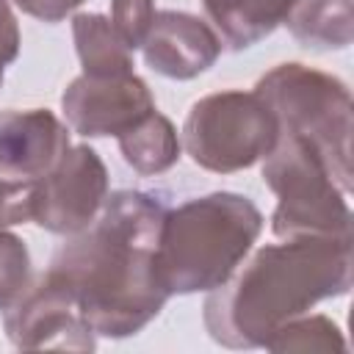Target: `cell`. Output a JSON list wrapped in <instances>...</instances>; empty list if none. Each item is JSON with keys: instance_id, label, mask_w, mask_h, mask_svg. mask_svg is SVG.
<instances>
[{"instance_id": "obj_1", "label": "cell", "mask_w": 354, "mask_h": 354, "mask_svg": "<svg viewBox=\"0 0 354 354\" xmlns=\"http://www.w3.org/2000/svg\"><path fill=\"white\" fill-rule=\"evenodd\" d=\"M166 202L144 191H116L97 218L53 257L47 277L77 304L94 335H138L166 304L155 268Z\"/></svg>"}, {"instance_id": "obj_2", "label": "cell", "mask_w": 354, "mask_h": 354, "mask_svg": "<svg viewBox=\"0 0 354 354\" xmlns=\"http://www.w3.org/2000/svg\"><path fill=\"white\" fill-rule=\"evenodd\" d=\"M351 238L296 235L263 246L205 299V329L227 348H263L274 329L313 304L348 293Z\"/></svg>"}, {"instance_id": "obj_3", "label": "cell", "mask_w": 354, "mask_h": 354, "mask_svg": "<svg viewBox=\"0 0 354 354\" xmlns=\"http://www.w3.org/2000/svg\"><path fill=\"white\" fill-rule=\"evenodd\" d=\"M263 232V213L249 196L213 191L166 210L155 268L169 296L210 293L246 260Z\"/></svg>"}, {"instance_id": "obj_4", "label": "cell", "mask_w": 354, "mask_h": 354, "mask_svg": "<svg viewBox=\"0 0 354 354\" xmlns=\"http://www.w3.org/2000/svg\"><path fill=\"white\" fill-rule=\"evenodd\" d=\"M254 94L271 108L279 130L310 141L326 160L340 191L351 188V91L315 66L290 61L266 72Z\"/></svg>"}, {"instance_id": "obj_5", "label": "cell", "mask_w": 354, "mask_h": 354, "mask_svg": "<svg viewBox=\"0 0 354 354\" xmlns=\"http://www.w3.org/2000/svg\"><path fill=\"white\" fill-rule=\"evenodd\" d=\"M263 183L277 196L271 216V230L277 238H351L346 191H340V185L332 180L321 152L301 136L279 130L274 149L263 158Z\"/></svg>"}, {"instance_id": "obj_6", "label": "cell", "mask_w": 354, "mask_h": 354, "mask_svg": "<svg viewBox=\"0 0 354 354\" xmlns=\"http://www.w3.org/2000/svg\"><path fill=\"white\" fill-rule=\"evenodd\" d=\"M277 136V116L254 91L227 88L191 105L180 144L196 166L232 174L263 160L274 149Z\"/></svg>"}, {"instance_id": "obj_7", "label": "cell", "mask_w": 354, "mask_h": 354, "mask_svg": "<svg viewBox=\"0 0 354 354\" xmlns=\"http://www.w3.org/2000/svg\"><path fill=\"white\" fill-rule=\"evenodd\" d=\"M105 199L108 169L88 144H77L53 171L30 183V221L55 235H75L97 218Z\"/></svg>"}, {"instance_id": "obj_8", "label": "cell", "mask_w": 354, "mask_h": 354, "mask_svg": "<svg viewBox=\"0 0 354 354\" xmlns=\"http://www.w3.org/2000/svg\"><path fill=\"white\" fill-rule=\"evenodd\" d=\"M61 111L69 127L86 138H119L155 111V100L136 72L77 75L61 94Z\"/></svg>"}, {"instance_id": "obj_9", "label": "cell", "mask_w": 354, "mask_h": 354, "mask_svg": "<svg viewBox=\"0 0 354 354\" xmlns=\"http://www.w3.org/2000/svg\"><path fill=\"white\" fill-rule=\"evenodd\" d=\"M6 335L22 351H94L97 340L72 296L47 274L6 310Z\"/></svg>"}, {"instance_id": "obj_10", "label": "cell", "mask_w": 354, "mask_h": 354, "mask_svg": "<svg viewBox=\"0 0 354 354\" xmlns=\"http://www.w3.org/2000/svg\"><path fill=\"white\" fill-rule=\"evenodd\" d=\"M66 124L47 108L0 111V177L36 183L69 149Z\"/></svg>"}, {"instance_id": "obj_11", "label": "cell", "mask_w": 354, "mask_h": 354, "mask_svg": "<svg viewBox=\"0 0 354 354\" xmlns=\"http://www.w3.org/2000/svg\"><path fill=\"white\" fill-rule=\"evenodd\" d=\"M144 61L163 77L191 80L207 72L221 55L218 33L188 11H155L149 33L141 44Z\"/></svg>"}, {"instance_id": "obj_12", "label": "cell", "mask_w": 354, "mask_h": 354, "mask_svg": "<svg viewBox=\"0 0 354 354\" xmlns=\"http://www.w3.org/2000/svg\"><path fill=\"white\" fill-rule=\"evenodd\" d=\"M290 6L293 0H202L207 19L230 50H246L271 36Z\"/></svg>"}, {"instance_id": "obj_13", "label": "cell", "mask_w": 354, "mask_h": 354, "mask_svg": "<svg viewBox=\"0 0 354 354\" xmlns=\"http://www.w3.org/2000/svg\"><path fill=\"white\" fill-rule=\"evenodd\" d=\"M285 25L304 47L343 50L354 39L351 0H293Z\"/></svg>"}, {"instance_id": "obj_14", "label": "cell", "mask_w": 354, "mask_h": 354, "mask_svg": "<svg viewBox=\"0 0 354 354\" xmlns=\"http://www.w3.org/2000/svg\"><path fill=\"white\" fill-rule=\"evenodd\" d=\"M119 149L122 158L130 169H136L144 177L163 174L180 160V136L163 113L152 111L144 116L138 124H133L127 133L119 136Z\"/></svg>"}, {"instance_id": "obj_15", "label": "cell", "mask_w": 354, "mask_h": 354, "mask_svg": "<svg viewBox=\"0 0 354 354\" xmlns=\"http://www.w3.org/2000/svg\"><path fill=\"white\" fill-rule=\"evenodd\" d=\"M72 36L75 50L83 66V75H119L133 72L130 47L119 39L111 17L83 11L72 17Z\"/></svg>"}, {"instance_id": "obj_16", "label": "cell", "mask_w": 354, "mask_h": 354, "mask_svg": "<svg viewBox=\"0 0 354 354\" xmlns=\"http://www.w3.org/2000/svg\"><path fill=\"white\" fill-rule=\"evenodd\" d=\"M268 351H346L340 326L326 315H296L263 343Z\"/></svg>"}, {"instance_id": "obj_17", "label": "cell", "mask_w": 354, "mask_h": 354, "mask_svg": "<svg viewBox=\"0 0 354 354\" xmlns=\"http://www.w3.org/2000/svg\"><path fill=\"white\" fill-rule=\"evenodd\" d=\"M30 282V254L19 235L0 230V310L19 301Z\"/></svg>"}, {"instance_id": "obj_18", "label": "cell", "mask_w": 354, "mask_h": 354, "mask_svg": "<svg viewBox=\"0 0 354 354\" xmlns=\"http://www.w3.org/2000/svg\"><path fill=\"white\" fill-rule=\"evenodd\" d=\"M152 19H155L152 0H111V25L130 50L144 44Z\"/></svg>"}, {"instance_id": "obj_19", "label": "cell", "mask_w": 354, "mask_h": 354, "mask_svg": "<svg viewBox=\"0 0 354 354\" xmlns=\"http://www.w3.org/2000/svg\"><path fill=\"white\" fill-rule=\"evenodd\" d=\"M30 221V183L0 177V230Z\"/></svg>"}, {"instance_id": "obj_20", "label": "cell", "mask_w": 354, "mask_h": 354, "mask_svg": "<svg viewBox=\"0 0 354 354\" xmlns=\"http://www.w3.org/2000/svg\"><path fill=\"white\" fill-rule=\"evenodd\" d=\"M17 55H19V25L8 0H0V83H3L6 66Z\"/></svg>"}, {"instance_id": "obj_21", "label": "cell", "mask_w": 354, "mask_h": 354, "mask_svg": "<svg viewBox=\"0 0 354 354\" xmlns=\"http://www.w3.org/2000/svg\"><path fill=\"white\" fill-rule=\"evenodd\" d=\"M28 17H36L41 22H61L66 14H72L86 0H14Z\"/></svg>"}]
</instances>
